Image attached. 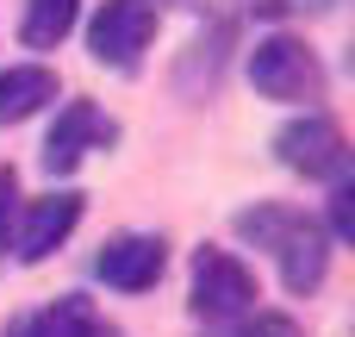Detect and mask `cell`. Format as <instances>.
Returning <instances> with one entry per match:
<instances>
[{"label": "cell", "mask_w": 355, "mask_h": 337, "mask_svg": "<svg viewBox=\"0 0 355 337\" xmlns=\"http://www.w3.org/2000/svg\"><path fill=\"white\" fill-rule=\"evenodd\" d=\"M87 331H94V306H87L81 294H62L56 306H44V313L19 319L6 337H87Z\"/></svg>", "instance_id": "8fae6325"}, {"label": "cell", "mask_w": 355, "mask_h": 337, "mask_svg": "<svg viewBox=\"0 0 355 337\" xmlns=\"http://www.w3.org/2000/svg\"><path fill=\"white\" fill-rule=\"evenodd\" d=\"M156 38V6L150 0H106L87 25V50L106 69H137V56Z\"/></svg>", "instance_id": "277c9868"}, {"label": "cell", "mask_w": 355, "mask_h": 337, "mask_svg": "<svg viewBox=\"0 0 355 337\" xmlns=\"http://www.w3.org/2000/svg\"><path fill=\"white\" fill-rule=\"evenodd\" d=\"M256 306V275L231 250H200L193 256V313L200 319H237Z\"/></svg>", "instance_id": "5b68a950"}, {"label": "cell", "mask_w": 355, "mask_h": 337, "mask_svg": "<svg viewBox=\"0 0 355 337\" xmlns=\"http://www.w3.org/2000/svg\"><path fill=\"white\" fill-rule=\"evenodd\" d=\"M75 225H81V194H75V188H56V194L31 200V206H25V219H19V231H12L19 263H44V256H50Z\"/></svg>", "instance_id": "ba28073f"}, {"label": "cell", "mask_w": 355, "mask_h": 337, "mask_svg": "<svg viewBox=\"0 0 355 337\" xmlns=\"http://www.w3.org/2000/svg\"><path fill=\"white\" fill-rule=\"evenodd\" d=\"M331 219H337V238H355V188H349V175H343L337 194H331Z\"/></svg>", "instance_id": "7c38bea8"}, {"label": "cell", "mask_w": 355, "mask_h": 337, "mask_svg": "<svg viewBox=\"0 0 355 337\" xmlns=\"http://www.w3.org/2000/svg\"><path fill=\"white\" fill-rule=\"evenodd\" d=\"M12 213H19V175L0 169V244H6V231H12Z\"/></svg>", "instance_id": "4fadbf2b"}, {"label": "cell", "mask_w": 355, "mask_h": 337, "mask_svg": "<svg viewBox=\"0 0 355 337\" xmlns=\"http://www.w3.org/2000/svg\"><path fill=\"white\" fill-rule=\"evenodd\" d=\"M87 337H119V331H112V325H100V319H94V331H87Z\"/></svg>", "instance_id": "9a60e30c"}, {"label": "cell", "mask_w": 355, "mask_h": 337, "mask_svg": "<svg viewBox=\"0 0 355 337\" xmlns=\"http://www.w3.org/2000/svg\"><path fill=\"white\" fill-rule=\"evenodd\" d=\"M81 19V0H25V19H19V38L31 50H56Z\"/></svg>", "instance_id": "30bf717a"}, {"label": "cell", "mask_w": 355, "mask_h": 337, "mask_svg": "<svg viewBox=\"0 0 355 337\" xmlns=\"http://www.w3.org/2000/svg\"><path fill=\"white\" fill-rule=\"evenodd\" d=\"M237 231H243L256 250H268V256L281 263L287 294H312V288L324 281V269H331V238H324V225L306 219V213H293V206L237 213Z\"/></svg>", "instance_id": "6da1fadb"}, {"label": "cell", "mask_w": 355, "mask_h": 337, "mask_svg": "<svg viewBox=\"0 0 355 337\" xmlns=\"http://www.w3.org/2000/svg\"><path fill=\"white\" fill-rule=\"evenodd\" d=\"M275 156H281L293 175H306V181H343V175H349V138H343L337 119H324V113H306V119L281 125V131H275Z\"/></svg>", "instance_id": "3957f363"}, {"label": "cell", "mask_w": 355, "mask_h": 337, "mask_svg": "<svg viewBox=\"0 0 355 337\" xmlns=\"http://www.w3.org/2000/svg\"><path fill=\"white\" fill-rule=\"evenodd\" d=\"M250 81L268 100H318L324 94V69H318L312 44L293 38V31H275L250 50Z\"/></svg>", "instance_id": "7a4b0ae2"}, {"label": "cell", "mask_w": 355, "mask_h": 337, "mask_svg": "<svg viewBox=\"0 0 355 337\" xmlns=\"http://www.w3.org/2000/svg\"><path fill=\"white\" fill-rule=\"evenodd\" d=\"M44 100H56V75H50L44 63H12V69H0V125L31 119Z\"/></svg>", "instance_id": "9c48e42d"}, {"label": "cell", "mask_w": 355, "mask_h": 337, "mask_svg": "<svg viewBox=\"0 0 355 337\" xmlns=\"http://www.w3.org/2000/svg\"><path fill=\"white\" fill-rule=\"evenodd\" d=\"M112 138H119V125H112L94 100H69V106L56 113L50 138H44V169H50V175H69L87 150H106Z\"/></svg>", "instance_id": "8992f818"}, {"label": "cell", "mask_w": 355, "mask_h": 337, "mask_svg": "<svg viewBox=\"0 0 355 337\" xmlns=\"http://www.w3.org/2000/svg\"><path fill=\"white\" fill-rule=\"evenodd\" d=\"M237 337H300V325H293V319H275V313H262L256 325H243Z\"/></svg>", "instance_id": "5bb4252c"}, {"label": "cell", "mask_w": 355, "mask_h": 337, "mask_svg": "<svg viewBox=\"0 0 355 337\" xmlns=\"http://www.w3.org/2000/svg\"><path fill=\"white\" fill-rule=\"evenodd\" d=\"M162 269H168V244L150 238V231H125V238H112V244L94 256V275H100L106 288H119V294H144V288H156Z\"/></svg>", "instance_id": "52a82bcc"}]
</instances>
